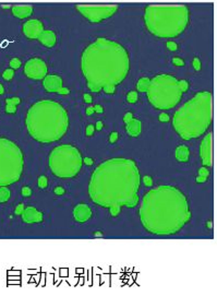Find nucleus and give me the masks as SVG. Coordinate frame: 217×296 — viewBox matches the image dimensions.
Instances as JSON below:
<instances>
[{
	"label": "nucleus",
	"instance_id": "nucleus-13",
	"mask_svg": "<svg viewBox=\"0 0 217 296\" xmlns=\"http://www.w3.org/2000/svg\"><path fill=\"white\" fill-rule=\"evenodd\" d=\"M200 155L203 166H212V132H208L202 140L200 145Z\"/></svg>",
	"mask_w": 217,
	"mask_h": 296
},
{
	"label": "nucleus",
	"instance_id": "nucleus-28",
	"mask_svg": "<svg viewBox=\"0 0 217 296\" xmlns=\"http://www.w3.org/2000/svg\"><path fill=\"white\" fill-rule=\"evenodd\" d=\"M178 85H179V89L181 90L182 93L185 92V91H188V89H189V83L187 82L185 80H180V81H178Z\"/></svg>",
	"mask_w": 217,
	"mask_h": 296
},
{
	"label": "nucleus",
	"instance_id": "nucleus-20",
	"mask_svg": "<svg viewBox=\"0 0 217 296\" xmlns=\"http://www.w3.org/2000/svg\"><path fill=\"white\" fill-rule=\"evenodd\" d=\"M190 157V150L187 145H179L176 149V159L179 162H187Z\"/></svg>",
	"mask_w": 217,
	"mask_h": 296
},
{
	"label": "nucleus",
	"instance_id": "nucleus-21",
	"mask_svg": "<svg viewBox=\"0 0 217 296\" xmlns=\"http://www.w3.org/2000/svg\"><path fill=\"white\" fill-rule=\"evenodd\" d=\"M150 83H151V79L144 77L141 78L137 83H136V88H137V91L139 92H146L148 87H150Z\"/></svg>",
	"mask_w": 217,
	"mask_h": 296
},
{
	"label": "nucleus",
	"instance_id": "nucleus-22",
	"mask_svg": "<svg viewBox=\"0 0 217 296\" xmlns=\"http://www.w3.org/2000/svg\"><path fill=\"white\" fill-rule=\"evenodd\" d=\"M210 176V170L206 166H203L199 170V176L196 177V182H205Z\"/></svg>",
	"mask_w": 217,
	"mask_h": 296
},
{
	"label": "nucleus",
	"instance_id": "nucleus-17",
	"mask_svg": "<svg viewBox=\"0 0 217 296\" xmlns=\"http://www.w3.org/2000/svg\"><path fill=\"white\" fill-rule=\"evenodd\" d=\"M11 10L13 16H16L19 19H23L32 16L33 6L32 5H14L11 7Z\"/></svg>",
	"mask_w": 217,
	"mask_h": 296
},
{
	"label": "nucleus",
	"instance_id": "nucleus-34",
	"mask_svg": "<svg viewBox=\"0 0 217 296\" xmlns=\"http://www.w3.org/2000/svg\"><path fill=\"white\" fill-rule=\"evenodd\" d=\"M5 112L8 114H14L16 112V105H7L5 106Z\"/></svg>",
	"mask_w": 217,
	"mask_h": 296
},
{
	"label": "nucleus",
	"instance_id": "nucleus-7",
	"mask_svg": "<svg viewBox=\"0 0 217 296\" xmlns=\"http://www.w3.org/2000/svg\"><path fill=\"white\" fill-rule=\"evenodd\" d=\"M146 92L150 103L157 109L174 108L182 97L178 80L170 74H158L154 77Z\"/></svg>",
	"mask_w": 217,
	"mask_h": 296
},
{
	"label": "nucleus",
	"instance_id": "nucleus-45",
	"mask_svg": "<svg viewBox=\"0 0 217 296\" xmlns=\"http://www.w3.org/2000/svg\"><path fill=\"white\" fill-rule=\"evenodd\" d=\"M95 113V110H94V107L93 106H90V107H87V109H86V114L88 116H91V115H93Z\"/></svg>",
	"mask_w": 217,
	"mask_h": 296
},
{
	"label": "nucleus",
	"instance_id": "nucleus-47",
	"mask_svg": "<svg viewBox=\"0 0 217 296\" xmlns=\"http://www.w3.org/2000/svg\"><path fill=\"white\" fill-rule=\"evenodd\" d=\"M102 128H103V121L98 120L97 122H96V129H97V130H100Z\"/></svg>",
	"mask_w": 217,
	"mask_h": 296
},
{
	"label": "nucleus",
	"instance_id": "nucleus-39",
	"mask_svg": "<svg viewBox=\"0 0 217 296\" xmlns=\"http://www.w3.org/2000/svg\"><path fill=\"white\" fill-rule=\"evenodd\" d=\"M94 130H95L94 126H93V125H88V126L86 127V136H87V137H91V136H93V133H94Z\"/></svg>",
	"mask_w": 217,
	"mask_h": 296
},
{
	"label": "nucleus",
	"instance_id": "nucleus-37",
	"mask_svg": "<svg viewBox=\"0 0 217 296\" xmlns=\"http://www.w3.org/2000/svg\"><path fill=\"white\" fill-rule=\"evenodd\" d=\"M23 211H24V204H23V203H20L16 208V215H21V214L23 213Z\"/></svg>",
	"mask_w": 217,
	"mask_h": 296
},
{
	"label": "nucleus",
	"instance_id": "nucleus-43",
	"mask_svg": "<svg viewBox=\"0 0 217 296\" xmlns=\"http://www.w3.org/2000/svg\"><path fill=\"white\" fill-rule=\"evenodd\" d=\"M84 101L86 102V103H92V96L90 95V94H87V93H85L84 94Z\"/></svg>",
	"mask_w": 217,
	"mask_h": 296
},
{
	"label": "nucleus",
	"instance_id": "nucleus-18",
	"mask_svg": "<svg viewBox=\"0 0 217 296\" xmlns=\"http://www.w3.org/2000/svg\"><path fill=\"white\" fill-rule=\"evenodd\" d=\"M38 41L46 47H53L56 44V34L54 31L51 30H44L43 32L40 33V35L38 36Z\"/></svg>",
	"mask_w": 217,
	"mask_h": 296
},
{
	"label": "nucleus",
	"instance_id": "nucleus-6",
	"mask_svg": "<svg viewBox=\"0 0 217 296\" xmlns=\"http://www.w3.org/2000/svg\"><path fill=\"white\" fill-rule=\"evenodd\" d=\"M190 10L182 3H151L144 11L147 30L157 37H176L185 30Z\"/></svg>",
	"mask_w": 217,
	"mask_h": 296
},
{
	"label": "nucleus",
	"instance_id": "nucleus-49",
	"mask_svg": "<svg viewBox=\"0 0 217 296\" xmlns=\"http://www.w3.org/2000/svg\"><path fill=\"white\" fill-rule=\"evenodd\" d=\"M95 235H96V237H103V234L99 233V232H98V233H95Z\"/></svg>",
	"mask_w": 217,
	"mask_h": 296
},
{
	"label": "nucleus",
	"instance_id": "nucleus-11",
	"mask_svg": "<svg viewBox=\"0 0 217 296\" xmlns=\"http://www.w3.org/2000/svg\"><path fill=\"white\" fill-rule=\"evenodd\" d=\"M24 72L30 79L42 80L47 76V66L43 59L34 57L26 61L24 66Z\"/></svg>",
	"mask_w": 217,
	"mask_h": 296
},
{
	"label": "nucleus",
	"instance_id": "nucleus-46",
	"mask_svg": "<svg viewBox=\"0 0 217 296\" xmlns=\"http://www.w3.org/2000/svg\"><path fill=\"white\" fill-rule=\"evenodd\" d=\"M83 162H84L86 165H93V163H94V162H93V159H90V157H84Z\"/></svg>",
	"mask_w": 217,
	"mask_h": 296
},
{
	"label": "nucleus",
	"instance_id": "nucleus-40",
	"mask_svg": "<svg viewBox=\"0 0 217 296\" xmlns=\"http://www.w3.org/2000/svg\"><path fill=\"white\" fill-rule=\"evenodd\" d=\"M103 90H104V92H105V93L111 94V93H114V92H115V87H114V85H108V87H105V88H103Z\"/></svg>",
	"mask_w": 217,
	"mask_h": 296
},
{
	"label": "nucleus",
	"instance_id": "nucleus-1",
	"mask_svg": "<svg viewBox=\"0 0 217 296\" xmlns=\"http://www.w3.org/2000/svg\"><path fill=\"white\" fill-rule=\"evenodd\" d=\"M140 172L135 162L115 157L103 162L94 170L88 195L94 203L108 208L113 216L120 213L121 207L133 208L139 202Z\"/></svg>",
	"mask_w": 217,
	"mask_h": 296
},
{
	"label": "nucleus",
	"instance_id": "nucleus-50",
	"mask_svg": "<svg viewBox=\"0 0 217 296\" xmlns=\"http://www.w3.org/2000/svg\"><path fill=\"white\" fill-rule=\"evenodd\" d=\"M207 225H208V227H210V228L212 227V223H211V222H208V223H207Z\"/></svg>",
	"mask_w": 217,
	"mask_h": 296
},
{
	"label": "nucleus",
	"instance_id": "nucleus-32",
	"mask_svg": "<svg viewBox=\"0 0 217 296\" xmlns=\"http://www.w3.org/2000/svg\"><path fill=\"white\" fill-rule=\"evenodd\" d=\"M167 48H168L169 50L175 51V50L178 49V45L176 44L175 42H173V41H169V42H167Z\"/></svg>",
	"mask_w": 217,
	"mask_h": 296
},
{
	"label": "nucleus",
	"instance_id": "nucleus-5",
	"mask_svg": "<svg viewBox=\"0 0 217 296\" xmlns=\"http://www.w3.org/2000/svg\"><path fill=\"white\" fill-rule=\"evenodd\" d=\"M212 116V93L202 91L176 110L173 126L182 139H195L207 130Z\"/></svg>",
	"mask_w": 217,
	"mask_h": 296
},
{
	"label": "nucleus",
	"instance_id": "nucleus-27",
	"mask_svg": "<svg viewBox=\"0 0 217 296\" xmlns=\"http://www.w3.org/2000/svg\"><path fill=\"white\" fill-rule=\"evenodd\" d=\"M21 66V60L19 58H12L10 60V67L11 69H18Z\"/></svg>",
	"mask_w": 217,
	"mask_h": 296
},
{
	"label": "nucleus",
	"instance_id": "nucleus-23",
	"mask_svg": "<svg viewBox=\"0 0 217 296\" xmlns=\"http://www.w3.org/2000/svg\"><path fill=\"white\" fill-rule=\"evenodd\" d=\"M10 198V190L5 186L0 187V202H5Z\"/></svg>",
	"mask_w": 217,
	"mask_h": 296
},
{
	"label": "nucleus",
	"instance_id": "nucleus-41",
	"mask_svg": "<svg viewBox=\"0 0 217 296\" xmlns=\"http://www.w3.org/2000/svg\"><path fill=\"white\" fill-rule=\"evenodd\" d=\"M131 119H133V114H132V113H127L125 115V117H123V121H125V124H128Z\"/></svg>",
	"mask_w": 217,
	"mask_h": 296
},
{
	"label": "nucleus",
	"instance_id": "nucleus-33",
	"mask_svg": "<svg viewBox=\"0 0 217 296\" xmlns=\"http://www.w3.org/2000/svg\"><path fill=\"white\" fill-rule=\"evenodd\" d=\"M143 182H144V185L147 187L152 186L153 180H152V178H151V176H148V175L144 176V177H143Z\"/></svg>",
	"mask_w": 217,
	"mask_h": 296
},
{
	"label": "nucleus",
	"instance_id": "nucleus-38",
	"mask_svg": "<svg viewBox=\"0 0 217 296\" xmlns=\"http://www.w3.org/2000/svg\"><path fill=\"white\" fill-rule=\"evenodd\" d=\"M158 119H159V121H162V122H167V121H169L170 118H169V116L167 115V114L163 113V114H160V115H159Z\"/></svg>",
	"mask_w": 217,
	"mask_h": 296
},
{
	"label": "nucleus",
	"instance_id": "nucleus-8",
	"mask_svg": "<svg viewBox=\"0 0 217 296\" xmlns=\"http://www.w3.org/2000/svg\"><path fill=\"white\" fill-rule=\"evenodd\" d=\"M24 167L21 149L9 139L0 137V187L20 179Z\"/></svg>",
	"mask_w": 217,
	"mask_h": 296
},
{
	"label": "nucleus",
	"instance_id": "nucleus-10",
	"mask_svg": "<svg viewBox=\"0 0 217 296\" xmlns=\"http://www.w3.org/2000/svg\"><path fill=\"white\" fill-rule=\"evenodd\" d=\"M75 8L90 22H100L111 17L118 10V5H76Z\"/></svg>",
	"mask_w": 217,
	"mask_h": 296
},
{
	"label": "nucleus",
	"instance_id": "nucleus-48",
	"mask_svg": "<svg viewBox=\"0 0 217 296\" xmlns=\"http://www.w3.org/2000/svg\"><path fill=\"white\" fill-rule=\"evenodd\" d=\"M3 92H5V89L2 87V84L0 83V94H3Z\"/></svg>",
	"mask_w": 217,
	"mask_h": 296
},
{
	"label": "nucleus",
	"instance_id": "nucleus-35",
	"mask_svg": "<svg viewBox=\"0 0 217 296\" xmlns=\"http://www.w3.org/2000/svg\"><path fill=\"white\" fill-rule=\"evenodd\" d=\"M118 132H116V131H114V132H111L110 133V136H109V142L110 143H115L117 140H118Z\"/></svg>",
	"mask_w": 217,
	"mask_h": 296
},
{
	"label": "nucleus",
	"instance_id": "nucleus-16",
	"mask_svg": "<svg viewBox=\"0 0 217 296\" xmlns=\"http://www.w3.org/2000/svg\"><path fill=\"white\" fill-rule=\"evenodd\" d=\"M22 220L25 223H40L43 221V213L34 207H27L22 213Z\"/></svg>",
	"mask_w": 217,
	"mask_h": 296
},
{
	"label": "nucleus",
	"instance_id": "nucleus-24",
	"mask_svg": "<svg viewBox=\"0 0 217 296\" xmlns=\"http://www.w3.org/2000/svg\"><path fill=\"white\" fill-rule=\"evenodd\" d=\"M139 99V95L136 93L135 91H131L129 93L127 94V101L129 102V103H135L136 101Z\"/></svg>",
	"mask_w": 217,
	"mask_h": 296
},
{
	"label": "nucleus",
	"instance_id": "nucleus-30",
	"mask_svg": "<svg viewBox=\"0 0 217 296\" xmlns=\"http://www.w3.org/2000/svg\"><path fill=\"white\" fill-rule=\"evenodd\" d=\"M7 105H18L20 102H21V99H19V97H12V99H7Z\"/></svg>",
	"mask_w": 217,
	"mask_h": 296
},
{
	"label": "nucleus",
	"instance_id": "nucleus-2",
	"mask_svg": "<svg viewBox=\"0 0 217 296\" xmlns=\"http://www.w3.org/2000/svg\"><path fill=\"white\" fill-rule=\"evenodd\" d=\"M143 227L155 235H171L179 232L191 218L188 199L180 189L163 185L151 189L140 205Z\"/></svg>",
	"mask_w": 217,
	"mask_h": 296
},
{
	"label": "nucleus",
	"instance_id": "nucleus-29",
	"mask_svg": "<svg viewBox=\"0 0 217 296\" xmlns=\"http://www.w3.org/2000/svg\"><path fill=\"white\" fill-rule=\"evenodd\" d=\"M192 64H193V68L195 69L196 71H200V70H201V61H200V59H199L197 57L193 58Z\"/></svg>",
	"mask_w": 217,
	"mask_h": 296
},
{
	"label": "nucleus",
	"instance_id": "nucleus-4",
	"mask_svg": "<svg viewBox=\"0 0 217 296\" xmlns=\"http://www.w3.org/2000/svg\"><path fill=\"white\" fill-rule=\"evenodd\" d=\"M25 124L31 137L40 143H50L65 134L69 117L62 105L55 101L43 99L28 108Z\"/></svg>",
	"mask_w": 217,
	"mask_h": 296
},
{
	"label": "nucleus",
	"instance_id": "nucleus-3",
	"mask_svg": "<svg viewBox=\"0 0 217 296\" xmlns=\"http://www.w3.org/2000/svg\"><path fill=\"white\" fill-rule=\"evenodd\" d=\"M130 69L129 54L113 39H95L83 50L81 70L92 92H99L108 85L120 84Z\"/></svg>",
	"mask_w": 217,
	"mask_h": 296
},
{
	"label": "nucleus",
	"instance_id": "nucleus-25",
	"mask_svg": "<svg viewBox=\"0 0 217 296\" xmlns=\"http://www.w3.org/2000/svg\"><path fill=\"white\" fill-rule=\"evenodd\" d=\"M13 76H14V70L13 69H7V70H5V72L2 73V78L5 79V80H7V81H9V80H11L12 78H13Z\"/></svg>",
	"mask_w": 217,
	"mask_h": 296
},
{
	"label": "nucleus",
	"instance_id": "nucleus-26",
	"mask_svg": "<svg viewBox=\"0 0 217 296\" xmlns=\"http://www.w3.org/2000/svg\"><path fill=\"white\" fill-rule=\"evenodd\" d=\"M38 187L39 188H46L47 186V184H48V180H47V177L46 176H39V178H38Z\"/></svg>",
	"mask_w": 217,
	"mask_h": 296
},
{
	"label": "nucleus",
	"instance_id": "nucleus-36",
	"mask_svg": "<svg viewBox=\"0 0 217 296\" xmlns=\"http://www.w3.org/2000/svg\"><path fill=\"white\" fill-rule=\"evenodd\" d=\"M22 195H23L24 197H28V196H31V195H32V190H31V188H30V187H23V188H22Z\"/></svg>",
	"mask_w": 217,
	"mask_h": 296
},
{
	"label": "nucleus",
	"instance_id": "nucleus-44",
	"mask_svg": "<svg viewBox=\"0 0 217 296\" xmlns=\"http://www.w3.org/2000/svg\"><path fill=\"white\" fill-rule=\"evenodd\" d=\"M94 110H95V113H103L104 109L100 105H95L94 106Z\"/></svg>",
	"mask_w": 217,
	"mask_h": 296
},
{
	"label": "nucleus",
	"instance_id": "nucleus-14",
	"mask_svg": "<svg viewBox=\"0 0 217 296\" xmlns=\"http://www.w3.org/2000/svg\"><path fill=\"white\" fill-rule=\"evenodd\" d=\"M44 31L43 23L36 19H31L23 24V33L27 39H38V36Z\"/></svg>",
	"mask_w": 217,
	"mask_h": 296
},
{
	"label": "nucleus",
	"instance_id": "nucleus-31",
	"mask_svg": "<svg viewBox=\"0 0 217 296\" xmlns=\"http://www.w3.org/2000/svg\"><path fill=\"white\" fill-rule=\"evenodd\" d=\"M173 64L176 65V66L182 67V66H185V60L179 58V57H174V58H173Z\"/></svg>",
	"mask_w": 217,
	"mask_h": 296
},
{
	"label": "nucleus",
	"instance_id": "nucleus-42",
	"mask_svg": "<svg viewBox=\"0 0 217 296\" xmlns=\"http://www.w3.org/2000/svg\"><path fill=\"white\" fill-rule=\"evenodd\" d=\"M54 192L56 195H62V193L65 192V188H62V187H56L54 189Z\"/></svg>",
	"mask_w": 217,
	"mask_h": 296
},
{
	"label": "nucleus",
	"instance_id": "nucleus-19",
	"mask_svg": "<svg viewBox=\"0 0 217 296\" xmlns=\"http://www.w3.org/2000/svg\"><path fill=\"white\" fill-rule=\"evenodd\" d=\"M125 128H127V132L129 133V136L131 137H137L141 133V121L139 119H131L128 124H125Z\"/></svg>",
	"mask_w": 217,
	"mask_h": 296
},
{
	"label": "nucleus",
	"instance_id": "nucleus-9",
	"mask_svg": "<svg viewBox=\"0 0 217 296\" xmlns=\"http://www.w3.org/2000/svg\"><path fill=\"white\" fill-rule=\"evenodd\" d=\"M82 163L80 151L71 144H61L54 148L48 157L50 170L60 178H71L78 175Z\"/></svg>",
	"mask_w": 217,
	"mask_h": 296
},
{
	"label": "nucleus",
	"instance_id": "nucleus-12",
	"mask_svg": "<svg viewBox=\"0 0 217 296\" xmlns=\"http://www.w3.org/2000/svg\"><path fill=\"white\" fill-rule=\"evenodd\" d=\"M43 85L46 91L51 93H60V94H69V89L62 87V79L59 76L56 74H49L46 76L43 80Z\"/></svg>",
	"mask_w": 217,
	"mask_h": 296
},
{
	"label": "nucleus",
	"instance_id": "nucleus-15",
	"mask_svg": "<svg viewBox=\"0 0 217 296\" xmlns=\"http://www.w3.org/2000/svg\"><path fill=\"white\" fill-rule=\"evenodd\" d=\"M73 216L76 222H86L87 220L92 216V210L85 203H80L73 209Z\"/></svg>",
	"mask_w": 217,
	"mask_h": 296
}]
</instances>
